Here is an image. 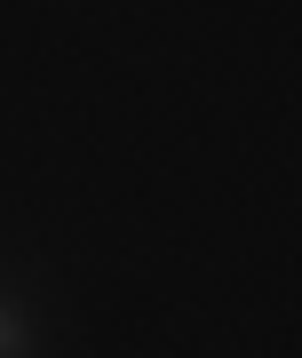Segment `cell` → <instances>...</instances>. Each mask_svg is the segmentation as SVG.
Instances as JSON below:
<instances>
[{"label": "cell", "mask_w": 302, "mask_h": 358, "mask_svg": "<svg viewBox=\"0 0 302 358\" xmlns=\"http://www.w3.org/2000/svg\"><path fill=\"white\" fill-rule=\"evenodd\" d=\"M32 350H40V319H32L24 294L0 279V358H32Z\"/></svg>", "instance_id": "obj_1"}]
</instances>
